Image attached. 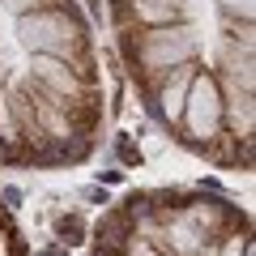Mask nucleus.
Segmentation results:
<instances>
[{"label": "nucleus", "mask_w": 256, "mask_h": 256, "mask_svg": "<svg viewBox=\"0 0 256 256\" xmlns=\"http://www.w3.org/2000/svg\"><path fill=\"white\" fill-rule=\"evenodd\" d=\"M146 111L184 150L252 171V0H107Z\"/></svg>", "instance_id": "f257e3e1"}, {"label": "nucleus", "mask_w": 256, "mask_h": 256, "mask_svg": "<svg viewBox=\"0 0 256 256\" xmlns=\"http://www.w3.org/2000/svg\"><path fill=\"white\" fill-rule=\"evenodd\" d=\"M102 137V77L77 0H0V166H77Z\"/></svg>", "instance_id": "f03ea898"}, {"label": "nucleus", "mask_w": 256, "mask_h": 256, "mask_svg": "<svg viewBox=\"0 0 256 256\" xmlns=\"http://www.w3.org/2000/svg\"><path fill=\"white\" fill-rule=\"evenodd\" d=\"M90 256H256L252 222L214 188H141L94 226Z\"/></svg>", "instance_id": "7ed1b4c3"}, {"label": "nucleus", "mask_w": 256, "mask_h": 256, "mask_svg": "<svg viewBox=\"0 0 256 256\" xmlns=\"http://www.w3.org/2000/svg\"><path fill=\"white\" fill-rule=\"evenodd\" d=\"M0 256H30L26 239H22L18 222H13L9 205H4V196H0Z\"/></svg>", "instance_id": "20e7f679"}]
</instances>
